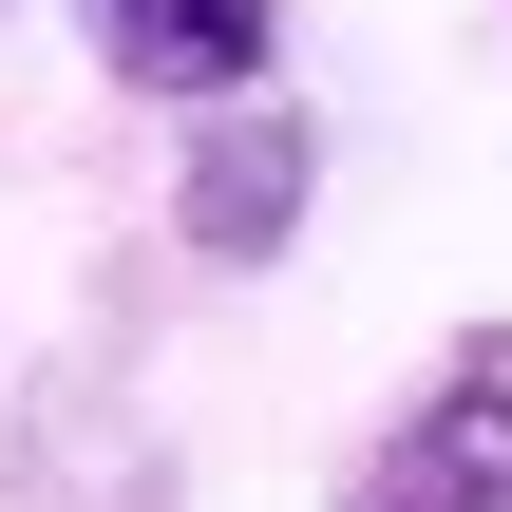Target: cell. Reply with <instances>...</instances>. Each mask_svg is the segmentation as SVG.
Masks as SVG:
<instances>
[{
  "mask_svg": "<svg viewBox=\"0 0 512 512\" xmlns=\"http://www.w3.org/2000/svg\"><path fill=\"white\" fill-rule=\"evenodd\" d=\"M76 38H95V76H114V95L228 114V95H266V38H285V0H76Z\"/></svg>",
  "mask_w": 512,
  "mask_h": 512,
  "instance_id": "obj_2",
  "label": "cell"
},
{
  "mask_svg": "<svg viewBox=\"0 0 512 512\" xmlns=\"http://www.w3.org/2000/svg\"><path fill=\"white\" fill-rule=\"evenodd\" d=\"M342 512H512V342L437 361V380H418V399L361 437Z\"/></svg>",
  "mask_w": 512,
  "mask_h": 512,
  "instance_id": "obj_1",
  "label": "cell"
},
{
  "mask_svg": "<svg viewBox=\"0 0 512 512\" xmlns=\"http://www.w3.org/2000/svg\"><path fill=\"white\" fill-rule=\"evenodd\" d=\"M304 190H323V133H304L285 95H228V114L190 133V247H209V266H266V247L304 228Z\"/></svg>",
  "mask_w": 512,
  "mask_h": 512,
  "instance_id": "obj_3",
  "label": "cell"
}]
</instances>
